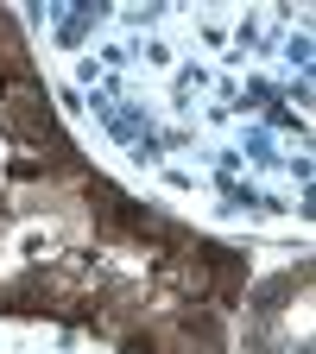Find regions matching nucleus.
<instances>
[{"instance_id": "obj_1", "label": "nucleus", "mask_w": 316, "mask_h": 354, "mask_svg": "<svg viewBox=\"0 0 316 354\" xmlns=\"http://www.w3.org/2000/svg\"><path fill=\"white\" fill-rule=\"evenodd\" d=\"M120 354H158V335H152V329H146V335L133 329V335H120Z\"/></svg>"}]
</instances>
